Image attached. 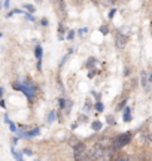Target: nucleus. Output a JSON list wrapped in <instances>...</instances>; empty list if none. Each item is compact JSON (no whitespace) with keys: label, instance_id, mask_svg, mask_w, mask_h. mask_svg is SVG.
<instances>
[{"label":"nucleus","instance_id":"nucleus-7","mask_svg":"<svg viewBox=\"0 0 152 161\" xmlns=\"http://www.w3.org/2000/svg\"><path fill=\"white\" fill-rule=\"evenodd\" d=\"M124 121H125V122H128V121H130V109H128V107H127V109H125V112H124Z\"/></svg>","mask_w":152,"mask_h":161},{"label":"nucleus","instance_id":"nucleus-19","mask_svg":"<svg viewBox=\"0 0 152 161\" xmlns=\"http://www.w3.org/2000/svg\"><path fill=\"white\" fill-rule=\"evenodd\" d=\"M113 15H115V9H112V11H110V15H109V17H110V18H112V17H113Z\"/></svg>","mask_w":152,"mask_h":161},{"label":"nucleus","instance_id":"nucleus-2","mask_svg":"<svg viewBox=\"0 0 152 161\" xmlns=\"http://www.w3.org/2000/svg\"><path fill=\"white\" fill-rule=\"evenodd\" d=\"M130 140H131V134L130 133H124V134H119L117 137L113 139V143H112V146L118 149V148H122V146H125V145H128Z\"/></svg>","mask_w":152,"mask_h":161},{"label":"nucleus","instance_id":"nucleus-21","mask_svg":"<svg viewBox=\"0 0 152 161\" xmlns=\"http://www.w3.org/2000/svg\"><path fill=\"white\" fill-rule=\"evenodd\" d=\"M113 2H117V0H113Z\"/></svg>","mask_w":152,"mask_h":161},{"label":"nucleus","instance_id":"nucleus-3","mask_svg":"<svg viewBox=\"0 0 152 161\" xmlns=\"http://www.w3.org/2000/svg\"><path fill=\"white\" fill-rule=\"evenodd\" d=\"M83 151H85V145H83V143H78V145L75 146V155L79 157Z\"/></svg>","mask_w":152,"mask_h":161},{"label":"nucleus","instance_id":"nucleus-10","mask_svg":"<svg viewBox=\"0 0 152 161\" xmlns=\"http://www.w3.org/2000/svg\"><path fill=\"white\" fill-rule=\"evenodd\" d=\"M9 128H11L12 131H17V125H15L13 122H11V124H9Z\"/></svg>","mask_w":152,"mask_h":161},{"label":"nucleus","instance_id":"nucleus-14","mask_svg":"<svg viewBox=\"0 0 152 161\" xmlns=\"http://www.w3.org/2000/svg\"><path fill=\"white\" fill-rule=\"evenodd\" d=\"M58 103H60V107H64V103H66V102H64V100L61 99V100H60Z\"/></svg>","mask_w":152,"mask_h":161},{"label":"nucleus","instance_id":"nucleus-12","mask_svg":"<svg viewBox=\"0 0 152 161\" xmlns=\"http://www.w3.org/2000/svg\"><path fill=\"white\" fill-rule=\"evenodd\" d=\"M87 32H88L87 28H81V30H79V35H81V36H83L85 33H87Z\"/></svg>","mask_w":152,"mask_h":161},{"label":"nucleus","instance_id":"nucleus-20","mask_svg":"<svg viewBox=\"0 0 152 161\" xmlns=\"http://www.w3.org/2000/svg\"><path fill=\"white\" fill-rule=\"evenodd\" d=\"M151 140H152V136H151Z\"/></svg>","mask_w":152,"mask_h":161},{"label":"nucleus","instance_id":"nucleus-15","mask_svg":"<svg viewBox=\"0 0 152 161\" xmlns=\"http://www.w3.org/2000/svg\"><path fill=\"white\" fill-rule=\"evenodd\" d=\"M73 36H75V33H73V32H70V33L67 35V37H69V39H73Z\"/></svg>","mask_w":152,"mask_h":161},{"label":"nucleus","instance_id":"nucleus-23","mask_svg":"<svg viewBox=\"0 0 152 161\" xmlns=\"http://www.w3.org/2000/svg\"><path fill=\"white\" fill-rule=\"evenodd\" d=\"M151 79H152V76H151Z\"/></svg>","mask_w":152,"mask_h":161},{"label":"nucleus","instance_id":"nucleus-13","mask_svg":"<svg viewBox=\"0 0 152 161\" xmlns=\"http://www.w3.org/2000/svg\"><path fill=\"white\" fill-rule=\"evenodd\" d=\"M49 122H52L54 121V112H51V115H49V119H48Z\"/></svg>","mask_w":152,"mask_h":161},{"label":"nucleus","instance_id":"nucleus-17","mask_svg":"<svg viewBox=\"0 0 152 161\" xmlns=\"http://www.w3.org/2000/svg\"><path fill=\"white\" fill-rule=\"evenodd\" d=\"M125 103H127V102H122V103H121L119 106H118V109H122V107H124V104H125Z\"/></svg>","mask_w":152,"mask_h":161},{"label":"nucleus","instance_id":"nucleus-9","mask_svg":"<svg viewBox=\"0 0 152 161\" xmlns=\"http://www.w3.org/2000/svg\"><path fill=\"white\" fill-rule=\"evenodd\" d=\"M95 107H97V110H98V112H102V110H103V104H102V103H97V104H95Z\"/></svg>","mask_w":152,"mask_h":161},{"label":"nucleus","instance_id":"nucleus-5","mask_svg":"<svg viewBox=\"0 0 152 161\" xmlns=\"http://www.w3.org/2000/svg\"><path fill=\"white\" fill-rule=\"evenodd\" d=\"M93 130H95V131L102 130V122H100V121H95V122H93Z\"/></svg>","mask_w":152,"mask_h":161},{"label":"nucleus","instance_id":"nucleus-18","mask_svg":"<svg viewBox=\"0 0 152 161\" xmlns=\"http://www.w3.org/2000/svg\"><path fill=\"white\" fill-rule=\"evenodd\" d=\"M9 2H11V0H5V6H6V8H9Z\"/></svg>","mask_w":152,"mask_h":161},{"label":"nucleus","instance_id":"nucleus-8","mask_svg":"<svg viewBox=\"0 0 152 161\" xmlns=\"http://www.w3.org/2000/svg\"><path fill=\"white\" fill-rule=\"evenodd\" d=\"M24 8H25V9H27V11L28 12H33L36 9V8H33V6H32V5H24Z\"/></svg>","mask_w":152,"mask_h":161},{"label":"nucleus","instance_id":"nucleus-4","mask_svg":"<svg viewBox=\"0 0 152 161\" xmlns=\"http://www.w3.org/2000/svg\"><path fill=\"white\" fill-rule=\"evenodd\" d=\"M125 40H127V37H125V36H118V39H117V45L118 46H124L125 45V43H124V42H125Z\"/></svg>","mask_w":152,"mask_h":161},{"label":"nucleus","instance_id":"nucleus-11","mask_svg":"<svg viewBox=\"0 0 152 161\" xmlns=\"http://www.w3.org/2000/svg\"><path fill=\"white\" fill-rule=\"evenodd\" d=\"M100 32H102V33H103V35H107V28H106L105 25H103V27H102V28H100Z\"/></svg>","mask_w":152,"mask_h":161},{"label":"nucleus","instance_id":"nucleus-6","mask_svg":"<svg viewBox=\"0 0 152 161\" xmlns=\"http://www.w3.org/2000/svg\"><path fill=\"white\" fill-rule=\"evenodd\" d=\"M35 54H36V57H37L39 60H40V57H42V48H40V46H36Z\"/></svg>","mask_w":152,"mask_h":161},{"label":"nucleus","instance_id":"nucleus-1","mask_svg":"<svg viewBox=\"0 0 152 161\" xmlns=\"http://www.w3.org/2000/svg\"><path fill=\"white\" fill-rule=\"evenodd\" d=\"M13 88H17V90H20V91H23L28 99H33L36 95V88L30 84V82H24V84H13Z\"/></svg>","mask_w":152,"mask_h":161},{"label":"nucleus","instance_id":"nucleus-16","mask_svg":"<svg viewBox=\"0 0 152 161\" xmlns=\"http://www.w3.org/2000/svg\"><path fill=\"white\" fill-rule=\"evenodd\" d=\"M25 17H27V20H28V21H35V20H33V17H32V15H25Z\"/></svg>","mask_w":152,"mask_h":161},{"label":"nucleus","instance_id":"nucleus-22","mask_svg":"<svg viewBox=\"0 0 152 161\" xmlns=\"http://www.w3.org/2000/svg\"><path fill=\"white\" fill-rule=\"evenodd\" d=\"M52 2H55V0H52Z\"/></svg>","mask_w":152,"mask_h":161}]
</instances>
